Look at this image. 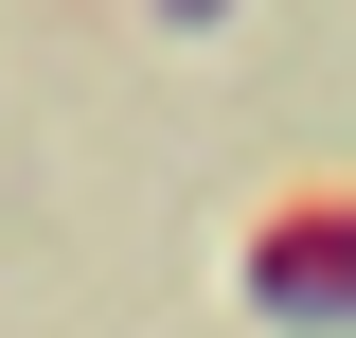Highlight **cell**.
<instances>
[{
  "mask_svg": "<svg viewBox=\"0 0 356 338\" xmlns=\"http://www.w3.org/2000/svg\"><path fill=\"white\" fill-rule=\"evenodd\" d=\"M250 303L267 321H356V178H321L250 232Z\"/></svg>",
  "mask_w": 356,
  "mask_h": 338,
  "instance_id": "6da1fadb",
  "label": "cell"
},
{
  "mask_svg": "<svg viewBox=\"0 0 356 338\" xmlns=\"http://www.w3.org/2000/svg\"><path fill=\"white\" fill-rule=\"evenodd\" d=\"M161 18H214V0H161Z\"/></svg>",
  "mask_w": 356,
  "mask_h": 338,
  "instance_id": "7a4b0ae2",
  "label": "cell"
}]
</instances>
